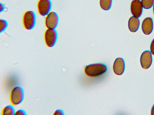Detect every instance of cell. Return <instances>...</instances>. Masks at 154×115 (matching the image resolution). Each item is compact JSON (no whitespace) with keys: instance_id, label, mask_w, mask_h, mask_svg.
Wrapping results in <instances>:
<instances>
[{"instance_id":"cell-1","label":"cell","mask_w":154,"mask_h":115,"mask_svg":"<svg viewBox=\"0 0 154 115\" xmlns=\"http://www.w3.org/2000/svg\"><path fill=\"white\" fill-rule=\"evenodd\" d=\"M106 70V66L102 63L89 64L86 66L85 69L86 74L90 77H96L101 75Z\"/></svg>"},{"instance_id":"cell-2","label":"cell","mask_w":154,"mask_h":115,"mask_svg":"<svg viewBox=\"0 0 154 115\" xmlns=\"http://www.w3.org/2000/svg\"><path fill=\"white\" fill-rule=\"evenodd\" d=\"M24 93L23 89L19 86L16 87L12 90L10 95V100L14 105H18L23 100Z\"/></svg>"},{"instance_id":"cell-3","label":"cell","mask_w":154,"mask_h":115,"mask_svg":"<svg viewBox=\"0 0 154 115\" xmlns=\"http://www.w3.org/2000/svg\"><path fill=\"white\" fill-rule=\"evenodd\" d=\"M23 22L24 27L26 29H32L36 23V16L35 13L31 10L25 12L23 16Z\"/></svg>"},{"instance_id":"cell-4","label":"cell","mask_w":154,"mask_h":115,"mask_svg":"<svg viewBox=\"0 0 154 115\" xmlns=\"http://www.w3.org/2000/svg\"><path fill=\"white\" fill-rule=\"evenodd\" d=\"M57 39V34L55 29H48L45 31L44 39L46 44L49 47H52L55 44Z\"/></svg>"},{"instance_id":"cell-5","label":"cell","mask_w":154,"mask_h":115,"mask_svg":"<svg viewBox=\"0 0 154 115\" xmlns=\"http://www.w3.org/2000/svg\"><path fill=\"white\" fill-rule=\"evenodd\" d=\"M52 5L50 0H39L37 4L38 13L42 16H47L50 12Z\"/></svg>"},{"instance_id":"cell-6","label":"cell","mask_w":154,"mask_h":115,"mask_svg":"<svg viewBox=\"0 0 154 115\" xmlns=\"http://www.w3.org/2000/svg\"><path fill=\"white\" fill-rule=\"evenodd\" d=\"M59 18L57 14L54 12H51L46 17L45 23L48 29H55L58 24Z\"/></svg>"},{"instance_id":"cell-7","label":"cell","mask_w":154,"mask_h":115,"mask_svg":"<svg viewBox=\"0 0 154 115\" xmlns=\"http://www.w3.org/2000/svg\"><path fill=\"white\" fill-rule=\"evenodd\" d=\"M140 61L141 65L143 69H148L151 66L152 62L151 52L148 50L144 51L141 55Z\"/></svg>"},{"instance_id":"cell-8","label":"cell","mask_w":154,"mask_h":115,"mask_svg":"<svg viewBox=\"0 0 154 115\" xmlns=\"http://www.w3.org/2000/svg\"><path fill=\"white\" fill-rule=\"evenodd\" d=\"M131 11L133 16L139 18L142 14L143 7L140 0H133L131 4Z\"/></svg>"},{"instance_id":"cell-9","label":"cell","mask_w":154,"mask_h":115,"mask_svg":"<svg viewBox=\"0 0 154 115\" xmlns=\"http://www.w3.org/2000/svg\"><path fill=\"white\" fill-rule=\"evenodd\" d=\"M125 64L124 59L121 58H118L115 60L113 66L114 73L117 75H121L124 72Z\"/></svg>"},{"instance_id":"cell-10","label":"cell","mask_w":154,"mask_h":115,"mask_svg":"<svg viewBox=\"0 0 154 115\" xmlns=\"http://www.w3.org/2000/svg\"><path fill=\"white\" fill-rule=\"evenodd\" d=\"M153 28V23L152 19L149 17L145 18L143 21L142 30L143 33L148 35L152 32Z\"/></svg>"},{"instance_id":"cell-11","label":"cell","mask_w":154,"mask_h":115,"mask_svg":"<svg viewBox=\"0 0 154 115\" xmlns=\"http://www.w3.org/2000/svg\"><path fill=\"white\" fill-rule=\"evenodd\" d=\"M140 21L138 18L134 16L131 17L128 20V26L129 31L132 32H135L138 30Z\"/></svg>"},{"instance_id":"cell-12","label":"cell","mask_w":154,"mask_h":115,"mask_svg":"<svg viewBox=\"0 0 154 115\" xmlns=\"http://www.w3.org/2000/svg\"><path fill=\"white\" fill-rule=\"evenodd\" d=\"M112 0H100V5L105 10H109L111 8Z\"/></svg>"},{"instance_id":"cell-13","label":"cell","mask_w":154,"mask_h":115,"mask_svg":"<svg viewBox=\"0 0 154 115\" xmlns=\"http://www.w3.org/2000/svg\"><path fill=\"white\" fill-rule=\"evenodd\" d=\"M15 110L13 106L8 105L2 110V114L4 115H13L15 114Z\"/></svg>"},{"instance_id":"cell-14","label":"cell","mask_w":154,"mask_h":115,"mask_svg":"<svg viewBox=\"0 0 154 115\" xmlns=\"http://www.w3.org/2000/svg\"><path fill=\"white\" fill-rule=\"evenodd\" d=\"M141 2L143 8L148 9L150 8L153 6L154 0H141Z\"/></svg>"},{"instance_id":"cell-15","label":"cell","mask_w":154,"mask_h":115,"mask_svg":"<svg viewBox=\"0 0 154 115\" xmlns=\"http://www.w3.org/2000/svg\"><path fill=\"white\" fill-rule=\"evenodd\" d=\"M8 26L7 21L4 19L0 20V32L1 33L4 31Z\"/></svg>"},{"instance_id":"cell-16","label":"cell","mask_w":154,"mask_h":115,"mask_svg":"<svg viewBox=\"0 0 154 115\" xmlns=\"http://www.w3.org/2000/svg\"><path fill=\"white\" fill-rule=\"evenodd\" d=\"M15 114L17 115H26V114L24 110L22 109H20L15 113Z\"/></svg>"},{"instance_id":"cell-17","label":"cell","mask_w":154,"mask_h":115,"mask_svg":"<svg viewBox=\"0 0 154 115\" xmlns=\"http://www.w3.org/2000/svg\"><path fill=\"white\" fill-rule=\"evenodd\" d=\"M150 50L151 53L154 55V38L152 40L150 44Z\"/></svg>"},{"instance_id":"cell-18","label":"cell","mask_w":154,"mask_h":115,"mask_svg":"<svg viewBox=\"0 0 154 115\" xmlns=\"http://www.w3.org/2000/svg\"><path fill=\"white\" fill-rule=\"evenodd\" d=\"M53 115H64L63 111L61 109L57 110L54 112Z\"/></svg>"},{"instance_id":"cell-19","label":"cell","mask_w":154,"mask_h":115,"mask_svg":"<svg viewBox=\"0 0 154 115\" xmlns=\"http://www.w3.org/2000/svg\"><path fill=\"white\" fill-rule=\"evenodd\" d=\"M5 9V5L3 4L0 3V12L2 11Z\"/></svg>"},{"instance_id":"cell-20","label":"cell","mask_w":154,"mask_h":115,"mask_svg":"<svg viewBox=\"0 0 154 115\" xmlns=\"http://www.w3.org/2000/svg\"><path fill=\"white\" fill-rule=\"evenodd\" d=\"M151 114L152 115H154V105H153L152 108Z\"/></svg>"},{"instance_id":"cell-21","label":"cell","mask_w":154,"mask_h":115,"mask_svg":"<svg viewBox=\"0 0 154 115\" xmlns=\"http://www.w3.org/2000/svg\"><path fill=\"white\" fill-rule=\"evenodd\" d=\"M153 13L154 15V3L153 4Z\"/></svg>"}]
</instances>
